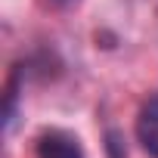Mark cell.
Returning <instances> with one entry per match:
<instances>
[{"label":"cell","instance_id":"2","mask_svg":"<svg viewBox=\"0 0 158 158\" xmlns=\"http://www.w3.org/2000/svg\"><path fill=\"white\" fill-rule=\"evenodd\" d=\"M136 143L143 152L158 158V93H152L136 112Z\"/></svg>","mask_w":158,"mask_h":158},{"label":"cell","instance_id":"3","mask_svg":"<svg viewBox=\"0 0 158 158\" xmlns=\"http://www.w3.org/2000/svg\"><path fill=\"white\" fill-rule=\"evenodd\" d=\"M56 3H74V0H56Z\"/></svg>","mask_w":158,"mask_h":158},{"label":"cell","instance_id":"1","mask_svg":"<svg viewBox=\"0 0 158 158\" xmlns=\"http://www.w3.org/2000/svg\"><path fill=\"white\" fill-rule=\"evenodd\" d=\"M34 158H87L84 155V146L71 130H62V127H50L37 136V146H34Z\"/></svg>","mask_w":158,"mask_h":158}]
</instances>
